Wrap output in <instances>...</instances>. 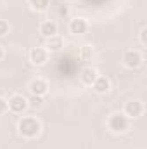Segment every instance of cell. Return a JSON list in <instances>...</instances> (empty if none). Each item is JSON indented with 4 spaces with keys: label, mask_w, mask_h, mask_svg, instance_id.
<instances>
[{
    "label": "cell",
    "mask_w": 147,
    "mask_h": 149,
    "mask_svg": "<svg viewBox=\"0 0 147 149\" xmlns=\"http://www.w3.org/2000/svg\"><path fill=\"white\" fill-rule=\"evenodd\" d=\"M99 76L97 73V70L95 68H92V66H87V68H83L81 71H80V81L85 85V87H92V83L95 81V78Z\"/></svg>",
    "instance_id": "10"
},
{
    "label": "cell",
    "mask_w": 147,
    "mask_h": 149,
    "mask_svg": "<svg viewBox=\"0 0 147 149\" xmlns=\"http://www.w3.org/2000/svg\"><path fill=\"white\" fill-rule=\"evenodd\" d=\"M62 47H64V40L59 35H55V37H52V38H47V42H45V50L50 52V54L62 50Z\"/></svg>",
    "instance_id": "12"
},
{
    "label": "cell",
    "mask_w": 147,
    "mask_h": 149,
    "mask_svg": "<svg viewBox=\"0 0 147 149\" xmlns=\"http://www.w3.org/2000/svg\"><path fill=\"white\" fill-rule=\"evenodd\" d=\"M139 40H140L142 45H146L147 43V28H142V30L139 31Z\"/></svg>",
    "instance_id": "17"
},
{
    "label": "cell",
    "mask_w": 147,
    "mask_h": 149,
    "mask_svg": "<svg viewBox=\"0 0 147 149\" xmlns=\"http://www.w3.org/2000/svg\"><path fill=\"white\" fill-rule=\"evenodd\" d=\"M80 56H81V59H92V56H94L92 45H83L81 50H80Z\"/></svg>",
    "instance_id": "15"
},
{
    "label": "cell",
    "mask_w": 147,
    "mask_h": 149,
    "mask_svg": "<svg viewBox=\"0 0 147 149\" xmlns=\"http://www.w3.org/2000/svg\"><path fill=\"white\" fill-rule=\"evenodd\" d=\"M142 113H144V104L140 101H128L125 104V109H123V114L128 120H135V118L142 116Z\"/></svg>",
    "instance_id": "6"
},
{
    "label": "cell",
    "mask_w": 147,
    "mask_h": 149,
    "mask_svg": "<svg viewBox=\"0 0 147 149\" xmlns=\"http://www.w3.org/2000/svg\"><path fill=\"white\" fill-rule=\"evenodd\" d=\"M128 127H130V120L123 113H112L109 116V120H107V128L116 135L125 134L128 130Z\"/></svg>",
    "instance_id": "2"
},
{
    "label": "cell",
    "mask_w": 147,
    "mask_h": 149,
    "mask_svg": "<svg viewBox=\"0 0 147 149\" xmlns=\"http://www.w3.org/2000/svg\"><path fill=\"white\" fill-rule=\"evenodd\" d=\"M92 88L97 92V94H107L111 90V80L104 74H99L95 78V81L92 83Z\"/></svg>",
    "instance_id": "11"
},
{
    "label": "cell",
    "mask_w": 147,
    "mask_h": 149,
    "mask_svg": "<svg viewBox=\"0 0 147 149\" xmlns=\"http://www.w3.org/2000/svg\"><path fill=\"white\" fill-rule=\"evenodd\" d=\"M38 31H40V35H42V37L47 40V38H52V37H55V35L59 33V26H57V23H55V21L47 19V21H42V24H40Z\"/></svg>",
    "instance_id": "8"
},
{
    "label": "cell",
    "mask_w": 147,
    "mask_h": 149,
    "mask_svg": "<svg viewBox=\"0 0 147 149\" xmlns=\"http://www.w3.org/2000/svg\"><path fill=\"white\" fill-rule=\"evenodd\" d=\"M9 111V106H7V101L3 97H0V114H5Z\"/></svg>",
    "instance_id": "18"
},
{
    "label": "cell",
    "mask_w": 147,
    "mask_h": 149,
    "mask_svg": "<svg viewBox=\"0 0 147 149\" xmlns=\"http://www.w3.org/2000/svg\"><path fill=\"white\" fill-rule=\"evenodd\" d=\"M42 132V123L35 116H23L17 121V134L24 139H37Z\"/></svg>",
    "instance_id": "1"
},
{
    "label": "cell",
    "mask_w": 147,
    "mask_h": 149,
    "mask_svg": "<svg viewBox=\"0 0 147 149\" xmlns=\"http://www.w3.org/2000/svg\"><path fill=\"white\" fill-rule=\"evenodd\" d=\"M142 61H144L142 54H140L139 50H135V49H128V50H125V52H123V57H121L123 66L128 68V70H137V68H140Z\"/></svg>",
    "instance_id": "3"
},
{
    "label": "cell",
    "mask_w": 147,
    "mask_h": 149,
    "mask_svg": "<svg viewBox=\"0 0 147 149\" xmlns=\"http://www.w3.org/2000/svg\"><path fill=\"white\" fill-rule=\"evenodd\" d=\"M3 56H5V50H3V47H2V45H0V61H2V59H3Z\"/></svg>",
    "instance_id": "19"
},
{
    "label": "cell",
    "mask_w": 147,
    "mask_h": 149,
    "mask_svg": "<svg viewBox=\"0 0 147 149\" xmlns=\"http://www.w3.org/2000/svg\"><path fill=\"white\" fill-rule=\"evenodd\" d=\"M87 31H88V23L85 17H74L69 21V33L80 37V35H85Z\"/></svg>",
    "instance_id": "9"
},
{
    "label": "cell",
    "mask_w": 147,
    "mask_h": 149,
    "mask_svg": "<svg viewBox=\"0 0 147 149\" xmlns=\"http://www.w3.org/2000/svg\"><path fill=\"white\" fill-rule=\"evenodd\" d=\"M7 106H9V111L14 113V114H23V113L28 109V99L21 94H14L9 101H7Z\"/></svg>",
    "instance_id": "4"
},
{
    "label": "cell",
    "mask_w": 147,
    "mask_h": 149,
    "mask_svg": "<svg viewBox=\"0 0 147 149\" xmlns=\"http://www.w3.org/2000/svg\"><path fill=\"white\" fill-rule=\"evenodd\" d=\"M9 30H10L9 23H7L5 19H0V37H5V35L9 33Z\"/></svg>",
    "instance_id": "16"
},
{
    "label": "cell",
    "mask_w": 147,
    "mask_h": 149,
    "mask_svg": "<svg viewBox=\"0 0 147 149\" xmlns=\"http://www.w3.org/2000/svg\"><path fill=\"white\" fill-rule=\"evenodd\" d=\"M28 90L31 95H40V97H45L47 92H49V83L43 80V78H35L30 81L28 85Z\"/></svg>",
    "instance_id": "7"
},
{
    "label": "cell",
    "mask_w": 147,
    "mask_h": 149,
    "mask_svg": "<svg viewBox=\"0 0 147 149\" xmlns=\"http://www.w3.org/2000/svg\"><path fill=\"white\" fill-rule=\"evenodd\" d=\"M30 3V9L35 10V12H45L50 5V0H28Z\"/></svg>",
    "instance_id": "13"
},
{
    "label": "cell",
    "mask_w": 147,
    "mask_h": 149,
    "mask_svg": "<svg viewBox=\"0 0 147 149\" xmlns=\"http://www.w3.org/2000/svg\"><path fill=\"white\" fill-rule=\"evenodd\" d=\"M42 106H43V97H40V95H31V97L28 99V108L38 109V108H42Z\"/></svg>",
    "instance_id": "14"
},
{
    "label": "cell",
    "mask_w": 147,
    "mask_h": 149,
    "mask_svg": "<svg viewBox=\"0 0 147 149\" xmlns=\"http://www.w3.org/2000/svg\"><path fill=\"white\" fill-rule=\"evenodd\" d=\"M49 61V52L45 50V47H33L30 50V63L33 66H43Z\"/></svg>",
    "instance_id": "5"
}]
</instances>
